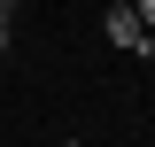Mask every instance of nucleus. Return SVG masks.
Returning a JSON list of instances; mask_svg holds the SVG:
<instances>
[{"label":"nucleus","instance_id":"obj_1","mask_svg":"<svg viewBox=\"0 0 155 147\" xmlns=\"http://www.w3.org/2000/svg\"><path fill=\"white\" fill-rule=\"evenodd\" d=\"M109 47H124V54H155V31L140 23L132 0H109Z\"/></svg>","mask_w":155,"mask_h":147},{"label":"nucleus","instance_id":"obj_2","mask_svg":"<svg viewBox=\"0 0 155 147\" xmlns=\"http://www.w3.org/2000/svg\"><path fill=\"white\" fill-rule=\"evenodd\" d=\"M16 16H23V8H16V0H0V31H16Z\"/></svg>","mask_w":155,"mask_h":147},{"label":"nucleus","instance_id":"obj_4","mask_svg":"<svg viewBox=\"0 0 155 147\" xmlns=\"http://www.w3.org/2000/svg\"><path fill=\"white\" fill-rule=\"evenodd\" d=\"M0 54H8V31H0Z\"/></svg>","mask_w":155,"mask_h":147},{"label":"nucleus","instance_id":"obj_3","mask_svg":"<svg viewBox=\"0 0 155 147\" xmlns=\"http://www.w3.org/2000/svg\"><path fill=\"white\" fill-rule=\"evenodd\" d=\"M132 8H140V23H147V31H155V0H132Z\"/></svg>","mask_w":155,"mask_h":147}]
</instances>
